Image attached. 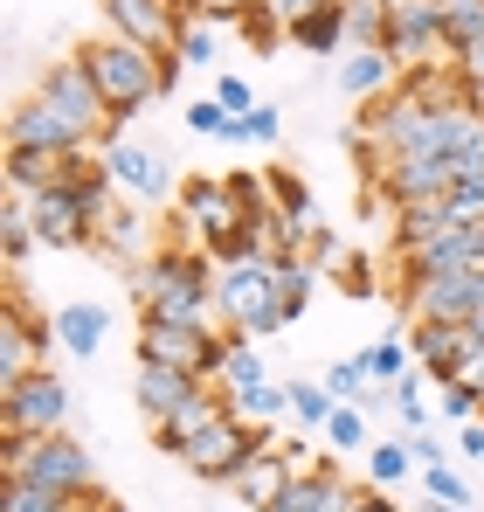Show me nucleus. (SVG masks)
Here are the masks:
<instances>
[{"mask_svg":"<svg viewBox=\"0 0 484 512\" xmlns=\"http://www.w3.org/2000/svg\"><path fill=\"white\" fill-rule=\"evenodd\" d=\"M457 450H464V457H478V464H484V416H478V423H464V429H457Z\"/></svg>","mask_w":484,"mask_h":512,"instance_id":"nucleus-48","label":"nucleus"},{"mask_svg":"<svg viewBox=\"0 0 484 512\" xmlns=\"http://www.w3.org/2000/svg\"><path fill=\"white\" fill-rule=\"evenodd\" d=\"M97 243L118 256V263H132V270H146V263H153V250H146V222H139L125 201H118V208L97 222Z\"/></svg>","mask_w":484,"mask_h":512,"instance_id":"nucleus-26","label":"nucleus"},{"mask_svg":"<svg viewBox=\"0 0 484 512\" xmlns=\"http://www.w3.org/2000/svg\"><path fill=\"white\" fill-rule=\"evenodd\" d=\"M429 512H471V506H436V499H429Z\"/></svg>","mask_w":484,"mask_h":512,"instance_id":"nucleus-51","label":"nucleus"},{"mask_svg":"<svg viewBox=\"0 0 484 512\" xmlns=\"http://www.w3.org/2000/svg\"><path fill=\"white\" fill-rule=\"evenodd\" d=\"M215 312H222L229 333H249V340H270V333L291 326V312H284V298H277L270 256H263V263H229V270H215Z\"/></svg>","mask_w":484,"mask_h":512,"instance_id":"nucleus-5","label":"nucleus"},{"mask_svg":"<svg viewBox=\"0 0 484 512\" xmlns=\"http://www.w3.org/2000/svg\"><path fill=\"white\" fill-rule=\"evenodd\" d=\"M339 90H346L353 104H374V97L402 90V63H395L388 49H353L346 70H339Z\"/></svg>","mask_w":484,"mask_h":512,"instance_id":"nucleus-22","label":"nucleus"},{"mask_svg":"<svg viewBox=\"0 0 484 512\" xmlns=\"http://www.w3.org/2000/svg\"><path fill=\"white\" fill-rule=\"evenodd\" d=\"M256 0H194V21H215V28H229V21H242Z\"/></svg>","mask_w":484,"mask_h":512,"instance_id":"nucleus-46","label":"nucleus"},{"mask_svg":"<svg viewBox=\"0 0 484 512\" xmlns=\"http://www.w3.org/2000/svg\"><path fill=\"white\" fill-rule=\"evenodd\" d=\"M256 450H270V429L242 423V416H222V423L208 429V436H194L187 450H180V464L194 471V478H215V485H229L242 464L256 457Z\"/></svg>","mask_w":484,"mask_h":512,"instance_id":"nucleus-8","label":"nucleus"},{"mask_svg":"<svg viewBox=\"0 0 484 512\" xmlns=\"http://www.w3.org/2000/svg\"><path fill=\"white\" fill-rule=\"evenodd\" d=\"M7 146H28V153H90L97 139L83 132L77 118H63L42 90H28L14 104V118H7Z\"/></svg>","mask_w":484,"mask_h":512,"instance_id":"nucleus-12","label":"nucleus"},{"mask_svg":"<svg viewBox=\"0 0 484 512\" xmlns=\"http://www.w3.org/2000/svg\"><path fill=\"white\" fill-rule=\"evenodd\" d=\"M201 388H208V381H194V374H180V367H160V360H139V381H132V395H139V409L153 416V429H160L173 409H187Z\"/></svg>","mask_w":484,"mask_h":512,"instance_id":"nucleus-20","label":"nucleus"},{"mask_svg":"<svg viewBox=\"0 0 484 512\" xmlns=\"http://www.w3.org/2000/svg\"><path fill=\"white\" fill-rule=\"evenodd\" d=\"M422 492H429L436 506H471V485H464L450 464H422Z\"/></svg>","mask_w":484,"mask_h":512,"instance_id":"nucleus-42","label":"nucleus"},{"mask_svg":"<svg viewBox=\"0 0 484 512\" xmlns=\"http://www.w3.org/2000/svg\"><path fill=\"white\" fill-rule=\"evenodd\" d=\"M132 298H139V319H194V326H215V270L208 250L194 243H166L153 250L146 270H132Z\"/></svg>","mask_w":484,"mask_h":512,"instance_id":"nucleus-2","label":"nucleus"},{"mask_svg":"<svg viewBox=\"0 0 484 512\" xmlns=\"http://www.w3.org/2000/svg\"><path fill=\"white\" fill-rule=\"evenodd\" d=\"M173 56H180L187 70H208V63H215V21H194V14H187V28H180V49H173Z\"/></svg>","mask_w":484,"mask_h":512,"instance_id":"nucleus-41","label":"nucleus"},{"mask_svg":"<svg viewBox=\"0 0 484 512\" xmlns=\"http://www.w3.org/2000/svg\"><path fill=\"white\" fill-rule=\"evenodd\" d=\"M97 512H125V506H118V499H104V506H97Z\"/></svg>","mask_w":484,"mask_h":512,"instance_id":"nucleus-52","label":"nucleus"},{"mask_svg":"<svg viewBox=\"0 0 484 512\" xmlns=\"http://www.w3.org/2000/svg\"><path fill=\"white\" fill-rule=\"evenodd\" d=\"M353 499H360V485H353V478H339V464L325 457L319 471L291 478V492H284L270 512H353Z\"/></svg>","mask_w":484,"mask_h":512,"instance_id":"nucleus-19","label":"nucleus"},{"mask_svg":"<svg viewBox=\"0 0 484 512\" xmlns=\"http://www.w3.org/2000/svg\"><path fill=\"white\" fill-rule=\"evenodd\" d=\"M173 7H180V14H194V0H173Z\"/></svg>","mask_w":484,"mask_h":512,"instance_id":"nucleus-53","label":"nucleus"},{"mask_svg":"<svg viewBox=\"0 0 484 512\" xmlns=\"http://www.w3.org/2000/svg\"><path fill=\"white\" fill-rule=\"evenodd\" d=\"M319 436H325V450H332V457H367V450H374L367 409H353V402H339V409H332V423H325Z\"/></svg>","mask_w":484,"mask_h":512,"instance_id":"nucleus-30","label":"nucleus"},{"mask_svg":"<svg viewBox=\"0 0 484 512\" xmlns=\"http://www.w3.org/2000/svg\"><path fill=\"white\" fill-rule=\"evenodd\" d=\"M291 478H298V471H291L284 443H270V450H256V457L242 464L236 478H229V492H236V499H242L249 512H270L277 499H284V492H291Z\"/></svg>","mask_w":484,"mask_h":512,"instance_id":"nucleus-18","label":"nucleus"},{"mask_svg":"<svg viewBox=\"0 0 484 512\" xmlns=\"http://www.w3.org/2000/svg\"><path fill=\"white\" fill-rule=\"evenodd\" d=\"M478 346H484V340H478V326H471V319H415V333H408L415 367H422L436 388H443V381H450V374H457V367H464Z\"/></svg>","mask_w":484,"mask_h":512,"instance_id":"nucleus-16","label":"nucleus"},{"mask_svg":"<svg viewBox=\"0 0 484 512\" xmlns=\"http://www.w3.org/2000/svg\"><path fill=\"white\" fill-rule=\"evenodd\" d=\"M49 340H56V319H35L21 291H7V312H0V388L28 381L49 367Z\"/></svg>","mask_w":484,"mask_h":512,"instance_id":"nucleus-9","label":"nucleus"},{"mask_svg":"<svg viewBox=\"0 0 484 512\" xmlns=\"http://www.w3.org/2000/svg\"><path fill=\"white\" fill-rule=\"evenodd\" d=\"M70 423V381L56 367L0 388V436H63Z\"/></svg>","mask_w":484,"mask_h":512,"instance_id":"nucleus-7","label":"nucleus"},{"mask_svg":"<svg viewBox=\"0 0 484 512\" xmlns=\"http://www.w3.org/2000/svg\"><path fill=\"white\" fill-rule=\"evenodd\" d=\"M436 28H443V56H464L484 35V0H436Z\"/></svg>","mask_w":484,"mask_h":512,"instance_id":"nucleus-28","label":"nucleus"},{"mask_svg":"<svg viewBox=\"0 0 484 512\" xmlns=\"http://www.w3.org/2000/svg\"><path fill=\"white\" fill-rule=\"evenodd\" d=\"M270 208H277L284 222H298V229H305V222H312V194H305V180L277 167V173H270Z\"/></svg>","mask_w":484,"mask_h":512,"instance_id":"nucleus-38","label":"nucleus"},{"mask_svg":"<svg viewBox=\"0 0 484 512\" xmlns=\"http://www.w3.org/2000/svg\"><path fill=\"white\" fill-rule=\"evenodd\" d=\"M443 388H457V395H478V402H484V346L471 353V360H464V367H457V374H450V381H443Z\"/></svg>","mask_w":484,"mask_h":512,"instance_id":"nucleus-47","label":"nucleus"},{"mask_svg":"<svg viewBox=\"0 0 484 512\" xmlns=\"http://www.w3.org/2000/svg\"><path fill=\"white\" fill-rule=\"evenodd\" d=\"M408 471H415L408 436H374V450H367V485H374V492H388V485H402Z\"/></svg>","mask_w":484,"mask_h":512,"instance_id":"nucleus-31","label":"nucleus"},{"mask_svg":"<svg viewBox=\"0 0 484 512\" xmlns=\"http://www.w3.org/2000/svg\"><path fill=\"white\" fill-rule=\"evenodd\" d=\"M83 70H90V84L104 90V104H111V118H118V132L153 104L166 90L180 84V56H153V49H139V42H118V35H97V42H83L77 49Z\"/></svg>","mask_w":484,"mask_h":512,"instance_id":"nucleus-1","label":"nucleus"},{"mask_svg":"<svg viewBox=\"0 0 484 512\" xmlns=\"http://www.w3.org/2000/svg\"><path fill=\"white\" fill-rule=\"evenodd\" d=\"M263 208H270L263 173H194V180H180V229H187L194 250H215V243L242 236Z\"/></svg>","mask_w":484,"mask_h":512,"instance_id":"nucleus-3","label":"nucleus"},{"mask_svg":"<svg viewBox=\"0 0 484 512\" xmlns=\"http://www.w3.org/2000/svg\"><path fill=\"white\" fill-rule=\"evenodd\" d=\"M332 409H339V395H332L325 381H291V416H298L305 429H325Z\"/></svg>","mask_w":484,"mask_h":512,"instance_id":"nucleus-36","label":"nucleus"},{"mask_svg":"<svg viewBox=\"0 0 484 512\" xmlns=\"http://www.w3.org/2000/svg\"><path fill=\"white\" fill-rule=\"evenodd\" d=\"M353 512H402L388 492H374V485H360V499H353Z\"/></svg>","mask_w":484,"mask_h":512,"instance_id":"nucleus-50","label":"nucleus"},{"mask_svg":"<svg viewBox=\"0 0 484 512\" xmlns=\"http://www.w3.org/2000/svg\"><path fill=\"white\" fill-rule=\"evenodd\" d=\"M408 450H415V464H443V443L422 429V436H408Z\"/></svg>","mask_w":484,"mask_h":512,"instance_id":"nucleus-49","label":"nucleus"},{"mask_svg":"<svg viewBox=\"0 0 484 512\" xmlns=\"http://www.w3.org/2000/svg\"><path fill=\"white\" fill-rule=\"evenodd\" d=\"M325 388H332L339 402H360V395H367V367H360V360H332V367H325Z\"/></svg>","mask_w":484,"mask_h":512,"instance_id":"nucleus-43","label":"nucleus"},{"mask_svg":"<svg viewBox=\"0 0 484 512\" xmlns=\"http://www.w3.org/2000/svg\"><path fill=\"white\" fill-rule=\"evenodd\" d=\"M180 28H187V14L173 0H104V35L139 42L153 56H173L180 49Z\"/></svg>","mask_w":484,"mask_h":512,"instance_id":"nucleus-13","label":"nucleus"},{"mask_svg":"<svg viewBox=\"0 0 484 512\" xmlns=\"http://www.w3.org/2000/svg\"><path fill=\"white\" fill-rule=\"evenodd\" d=\"M270 270H277V298H284V312L298 319V312L312 305V291H319V277H312V256H270Z\"/></svg>","mask_w":484,"mask_h":512,"instance_id":"nucleus-32","label":"nucleus"},{"mask_svg":"<svg viewBox=\"0 0 484 512\" xmlns=\"http://www.w3.org/2000/svg\"><path fill=\"white\" fill-rule=\"evenodd\" d=\"M478 298H484V277H464V270H422V277H402L408 319H471Z\"/></svg>","mask_w":484,"mask_h":512,"instance_id":"nucleus-15","label":"nucleus"},{"mask_svg":"<svg viewBox=\"0 0 484 512\" xmlns=\"http://www.w3.org/2000/svg\"><path fill=\"white\" fill-rule=\"evenodd\" d=\"M291 42L305 56H339L346 49V0H319L312 14H298L291 21Z\"/></svg>","mask_w":484,"mask_h":512,"instance_id":"nucleus-24","label":"nucleus"},{"mask_svg":"<svg viewBox=\"0 0 484 512\" xmlns=\"http://www.w3.org/2000/svg\"><path fill=\"white\" fill-rule=\"evenodd\" d=\"M229 409H236L242 423L270 429L277 416H291V381H256V388H242V395H229Z\"/></svg>","mask_w":484,"mask_h":512,"instance_id":"nucleus-29","label":"nucleus"},{"mask_svg":"<svg viewBox=\"0 0 484 512\" xmlns=\"http://www.w3.org/2000/svg\"><path fill=\"white\" fill-rule=\"evenodd\" d=\"M215 104L236 111V118H249V111H256V90L242 84V77H215Z\"/></svg>","mask_w":484,"mask_h":512,"instance_id":"nucleus-45","label":"nucleus"},{"mask_svg":"<svg viewBox=\"0 0 484 512\" xmlns=\"http://www.w3.org/2000/svg\"><path fill=\"white\" fill-rule=\"evenodd\" d=\"M353 360L367 367V381H402V374H408V360H415V353H408V340H374V346H360Z\"/></svg>","mask_w":484,"mask_h":512,"instance_id":"nucleus-35","label":"nucleus"},{"mask_svg":"<svg viewBox=\"0 0 484 512\" xmlns=\"http://www.w3.org/2000/svg\"><path fill=\"white\" fill-rule=\"evenodd\" d=\"M222 416H236V409H229V395H222V388H201L187 409H173V416L160 423V450H166V457H180L194 436H208V429L222 423Z\"/></svg>","mask_w":484,"mask_h":512,"instance_id":"nucleus-21","label":"nucleus"},{"mask_svg":"<svg viewBox=\"0 0 484 512\" xmlns=\"http://www.w3.org/2000/svg\"><path fill=\"white\" fill-rule=\"evenodd\" d=\"M187 132H201V139H242V118L222 111L215 97H201V104H187Z\"/></svg>","mask_w":484,"mask_h":512,"instance_id":"nucleus-40","label":"nucleus"},{"mask_svg":"<svg viewBox=\"0 0 484 512\" xmlns=\"http://www.w3.org/2000/svg\"><path fill=\"white\" fill-rule=\"evenodd\" d=\"M104 173L118 180V194H132V201H146V208H153V201H160V208H166V201H180V187H173V160L153 153V146H139V139H125V132L104 146Z\"/></svg>","mask_w":484,"mask_h":512,"instance_id":"nucleus-11","label":"nucleus"},{"mask_svg":"<svg viewBox=\"0 0 484 512\" xmlns=\"http://www.w3.org/2000/svg\"><path fill=\"white\" fill-rule=\"evenodd\" d=\"M277 132H284V111H277V104H256V111L242 118V139H249V146H277Z\"/></svg>","mask_w":484,"mask_h":512,"instance_id":"nucleus-44","label":"nucleus"},{"mask_svg":"<svg viewBox=\"0 0 484 512\" xmlns=\"http://www.w3.org/2000/svg\"><path fill=\"white\" fill-rule=\"evenodd\" d=\"M42 97H49V104H56V111H63V118H77L83 132H90V139H104V146H111V139H118V118H111V104H104V90L90 84V70H83V56H70V63H49V70H42Z\"/></svg>","mask_w":484,"mask_h":512,"instance_id":"nucleus-10","label":"nucleus"},{"mask_svg":"<svg viewBox=\"0 0 484 512\" xmlns=\"http://www.w3.org/2000/svg\"><path fill=\"white\" fill-rule=\"evenodd\" d=\"M70 499H56V492H42V485H28V478H0V512H63Z\"/></svg>","mask_w":484,"mask_h":512,"instance_id":"nucleus-39","label":"nucleus"},{"mask_svg":"<svg viewBox=\"0 0 484 512\" xmlns=\"http://www.w3.org/2000/svg\"><path fill=\"white\" fill-rule=\"evenodd\" d=\"M0 478H28V485H42L56 499L97 492L90 485V450H83L70 429L63 436H0Z\"/></svg>","mask_w":484,"mask_h":512,"instance_id":"nucleus-4","label":"nucleus"},{"mask_svg":"<svg viewBox=\"0 0 484 512\" xmlns=\"http://www.w3.org/2000/svg\"><path fill=\"white\" fill-rule=\"evenodd\" d=\"M21 201H28V222H35L42 250H90L97 243V222L70 187H42V194H21Z\"/></svg>","mask_w":484,"mask_h":512,"instance_id":"nucleus-14","label":"nucleus"},{"mask_svg":"<svg viewBox=\"0 0 484 512\" xmlns=\"http://www.w3.org/2000/svg\"><path fill=\"white\" fill-rule=\"evenodd\" d=\"M77 160H83V153H28V146H7V194H42V187H63Z\"/></svg>","mask_w":484,"mask_h":512,"instance_id":"nucleus-23","label":"nucleus"},{"mask_svg":"<svg viewBox=\"0 0 484 512\" xmlns=\"http://www.w3.org/2000/svg\"><path fill=\"white\" fill-rule=\"evenodd\" d=\"M222 346L229 333L215 326H194V319H139V360H160V367H180L194 381H222Z\"/></svg>","mask_w":484,"mask_h":512,"instance_id":"nucleus-6","label":"nucleus"},{"mask_svg":"<svg viewBox=\"0 0 484 512\" xmlns=\"http://www.w3.org/2000/svg\"><path fill=\"white\" fill-rule=\"evenodd\" d=\"M436 49H443L436 0H388V56L415 70V63H436Z\"/></svg>","mask_w":484,"mask_h":512,"instance_id":"nucleus-17","label":"nucleus"},{"mask_svg":"<svg viewBox=\"0 0 484 512\" xmlns=\"http://www.w3.org/2000/svg\"><path fill=\"white\" fill-rule=\"evenodd\" d=\"M346 42L353 49H388V0H346Z\"/></svg>","mask_w":484,"mask_h":512,"instance_id":"nucleus-33","label":"nucleus"},{"mask_svg":"<svg viewBox=\"0 0 484 512\" xmlns=\"http://www.w3.org/2000/svg\"><path fill=\"white\" fill-rule=\"evenodd\" d=\"M236 28H242V35H249V49H263V56H270V49H277V42H291V28H284V14H277V7H270V0H256V7H249V14H242Z\"/></svg>","mask_w":484,"mask_h":512,"instance_id":"nucleus-37","label":"nucleus"},{"mask_svg":"<svg viewBox=\"0 0 484 512\" xmlns=\"http://www.w3.org/2000/svg\"><path fill=\"white\" fill-rule=\"evenodd\" d=\"M104 333H111V312H104V305H90V298H77V305H63V312H56V346H63V353H77V360H90V353L104 346Z\"/></svg>","mask_w":484,"mask_h":512,"instance_id":"nucleus-25","label":"nucleus"},{"mask_svg":"<svg viewBox=\"0 0 484 512\" xmlns=\"http://www.w3.org/2000/svg\"><path fill=\"white\" fill-rule=\"evenodd\" d=\"M0 250H7V270H21V256L35 250V222H28L21 194H7V208H0Z\"/></svg>","mask_w":484,"mask_h":512,"instance_id":"nucleus-34","label":"nucleus"},{"mask_svg":"<svg viewBox=\"0 0 484 512\" xmlns=\"http://www.w3.org/2000/svg\"><path fill=\"white\" fill-rule=\"evenodd\" d=\"M256 381H270V367H263V346H249V333H229L222 346V395H242V388H256Z\"/></svg>","mask_w":484,"mask_h":512,"instance_id":"nucleus-27","label":"nucleus"}]
</instances>
